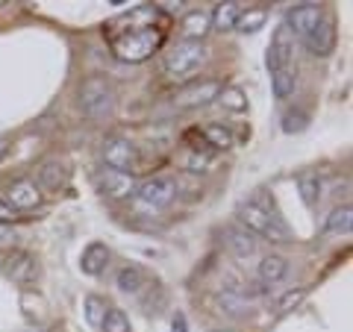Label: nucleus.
<instances>
[{
	"mask_svg": "<svg viewBox=\"0 0 353 332\" xmlns=\"http://www.w3.org/2000/svg\"><path fill=\"white\" fill-rule=\"evenodd\" d=\"M239 220H241V227H245L248 232L268 238V241H274V245H285V241L292 238L289 227H285L283 220L259 200V197H253V200L239 206Z\"/></svg>",
	"mask_w": 353,
	"mask_h": 332,
	"instance_id": "nucleus-2",
	"label": "nucleus"
},
{
	"mask_svg": "<svg viewBox=\"0 0 353 332\" xmlns=\"http://www.w3.org/2000/svg\"><path fill=\"white\" fill-rule=\"evenodd\" d=\"M3 273L15 285H32V282H36L39 268H36V259H32L27 250H12L3 259Z\"/></svg>",
	"mask_w": 353,
	"mask_h": 332,
	"instance_id": "nucleus-10",
	"label": "nucleus"
},
{
	"mask_svg": "<svg viewBox=\"0 0 353 332\" xmlns=\"http://www.w3.org/2000/svg\"><path fill=\"white\" fill-rule=\"evenodd\" d=\"M227 247L239 262H250L259 250V241L245 227H227Z\"/></svg>",
	"mask_w": 353,
	"mask_h": 332,
	"instance_id": "nucleus-12",
	"label": "nucleus"
},
{
	"mask_svg": "<svg viewBox=\"0 0 353 332\" xmlns=\"http://www.w3.org/2000/svg\"><path fill=\"white\" fill-rule=\"evenodd\" d=\"M136 176L132 174H121V171H101L97 174V191L112 200H124V197L136 194Z\"/></svg>",
	"mask_w": 353,
	"mask_h": 332,
	"instance_id": "nucleus-9",
	"label": "nucleus"
},
{
	"mask_svg": "<svg viewBox=\"0 0 353 332\" xmlns=\"http://www.w3.org/2000/svg\"><path fill=\"white\" fill-rule=\"evenodd\" d=\"M12 220H15V209L12 206H9V203H3V200H0V224H12Z\"/></svg>",
	"mask_w": 353,
	"mask_h": 332,
	"instance_id": "nucleus-32",
	"label": "nucleus"
},
{
	"mask_svg": "<svg viewBox=\"0 0 353 332\" xmlns=\"http://www.w3.org/2000/svg\"><path fill=\"white\" fill-rule=\"evenodd\" d=\"M39 180H41V185L48 188V191H57V188L65 185V168L59 162H44L39 168Z\"/></svg>",
	"mask_w": 353,
	"mask_h": 332,
	"instance_id": "nucleus-25",
	"label": "nucleus"
},
{
	"mask_svg": "<svg viewBox=\"0 0 353 332\" xmlns=\"http://www.w3.org/2000/svg\"><path fill=\"white\" fill-rule=\"evenodd\" d=\"M171 18L153 3H139L130 12H121L106 24V44L121 62L139 65L150 59L168 36Z\"/></svg>",
	"mask_w": 353,
	"mask_h": 332,
	"instance_id": "nucleus-1",
	"label": "nucleus"
},
{
	"mask_svg": "<svg viewBox=\"0 0 353 332\" xmlns=\"http://www.w3.org/2000/svg\"><path fill=\"white\" fill-rule=\"evenodd\" d=\"M265 21H268V12H265V9H245L236 21V30L239 32H256Z\"/></svg>",
	"mask_w": 353,
	"mask_h": 332,
	"instance_id": "nucleus-27",
	"label": "nucleus"
},
{
	"mask_svg": "<svg viewBox=\"0 0 353 332\" xmlns=\"http://www.w3.org/2000/svg\"><path fill=\"white\" fill-rule=\"evenodd\" d=\"M171 329H174V332H189V324H185V315H183V312H176V315H174Z\"/></svg>",
	"mask_w": 353,
	"mask_h": 332,
	"instance_id": "nucleus-34",
	"label": "nucleus"
},
{
	"mask_svg": "<svg viewBox=\"0 0 353 332\" xmlns=\"http://www.w3.org/2000/svg\"><path fill=\"white\" fill-rule=\"evenodd\" d=\"M297 191H301L306 206H315L324 197V176L318 171H303L297 176Z\"/></svg>",
	"mask_w": 353,
	"mask_h": 332,
	"instance_id": "nucleus-17",
	"label": "nucleus"
},
{
	"mask_svg": "<svg viewBox=\"0 0 353 332\" xmlns=\"http://www.w3.org/2000/svg\"><path fill=\"white\" fill-rule=\"evenodd\" d=\"M145 285H148V273L139 264H127V268L118 271V289L124 294H139Z\"/></svg>",
	"mask_w": 353,
	"mask_h": 332,
	"instance_id": "nucleus-20",
	"label": "nucleus"
},
{
	"mask_svg": "<svg viewBox=\"0 0 353 332\" xmlns=\"http://www.w3.org/2000/svg\"><path fill=\"white\" fill-rule=\"evenodd\" d=\"M218 300H221V309H224L230 318H245V315H248V297H241L236 289L221 291Z\"/></svg>",
	"mask_w": 353,
	"mask_h": 332,
	"instance_id": "nucleus-24",
	"label": "nucleus"
},
{
	"mask_svg": "<svg viewBox=\"0 0 353 332\" xmlns=\"http://www.w3.org/2000/svg\"><path fill=\"white\" fill-rule=\"evenodd\" d=\"M306 124H309V118L301 109H289V112L283 115V132H301V129H306Z\"/></svg>",
	"mask_w": 353,
	"mask_h": 332,
	"instance_id": "nucleus-31",
	"label": "nucleus"
},
{
	"mask_svg": "<svg viewBox=\"0 0 353 332\" xmlns=\"http://www.w3.org/2000/svg\"><path fill=\"white\" fill-rule=\"evenodd\" d=\"M350 227H353V209H350V203L336 206L333 212H330V218L324 220V232H350Z\"/></svg>",
	"mask_w": 353,
	"mask_h": 332,
	"instance_id": "nucleus-22",
	"label": "nucleus"
},
{
	"mask_svg": "<svg viewBox=\"0 0 353 332\" xmlns=\"http://www.w3.org/2000/svg\"><path fill=\"white\" fill-rule=\"evenodd\" d=\"M224 92L221 80H201V83H189L174 94V106L176 109H197V106H209L218 101V94Z\"/></svg>",
	"mask_w": 353,
	"mask_h": 332,
	"instance_id": "nucleus-6",
	"label": "nucleus"
},
{
	"mask_svg": "<svg viewBox=\"0 0 353 332\" xmlns=\"http://www.w3.org/2000/svg\"><path fill=\"white\" fill-rule=\"evenodd\" d=\"M271 85H274V97L277 101H285V97L294 94V85H297V71L294 65H285V68L274 71L271 74Z\"/></svg>",
	"mask_w": 353,
	"mask_h": 332,
	"instance_id": "nucleus-21",
	"label": "nucleus"
},
{
	"mask_svg": "<svg viewBox=\"0 0 353 332\" xmlns=\"http://www.w3.org/2000/svg\"><path fill=\"white\" fill-rule=\"evenodd\" d=\"M12 241H15V229H9V227L0 224V247H3V245H12Z\"/></svg>",
	"mask_w": 353,
	"mask_h": 332,
	"instance_id": "nucleus-33",
	"label": "nucleus"
},
{
	"mask_svg": "<svg viewBox=\"0 0 353 332\" xmlns=\"http://www.w3.org/2000/svg\"><path fill=\"white\" fill-rule=\"evenodd\" d=\"M6 150H9V141H6V138H0V159L6 156Z\"/></svg>",
	"mask_w": 353,
	"mask_h": 332,
	"instance_id": "nucleus-35",
	"label": "nucleus"
},
{
	"mask_svg": "<svg viewBox=\"0 0 353 332\" xmlns=\"http://www.w3.org/2000/svg\"><path fill=\"white\" fill-rule=\"evenodd\" d=\"M218 103L227 109V112H248V97L241 88H224L218 94Z\"/></svg>",
	"mask_w": 353,
	"mask_h": 332,
	"instance_id": "nucleus-26",
	"label": "nucleus"
},
{
	"mask_svg": "<svg viewBox=\"0 0 353 332\" xmlns=\"http://www.w3.org/2000/svg\"><path fill=\"white\" fill-rule=\"evenodd\" d=\"M212 30V21L201 9H192L189 15L183 18V41H203V36Z\"/></svg>",
	"mask_w": 353,
	"mask_h": 332,
	"instance_id": "nucleus-19",
	"label": "nucleus"
},
{
	"mask_svg": "<svg viewBox=\"0 0 353 332\" xmlns=\"http://www.w3.org/2000/svg\"><path fill=\"white\" fill-rule=\"evenodd\" d=\"M212 332H230V329H212Z\"/></svg>",
	"mask_w": 353,
	"mask_h": 332,
	"instance_id": "nucleus-36",
	"label": "nucleus"
},
{
	"mask_svg": "<svg viewBox=\"0 0 353 332\" xmlns=\"http://www.w3.org/2000/svg\"><path fill=\"white\" fill-rule=\"evenodd\" d=\"M101 329H103V332H132L130 318L124 315V309H106Z\"/></svg>",
	"mask_w": 353,
	"mask_h": 332,
	"instance_id": "nucleus-28",
	"label": "nucleus"
},
{
	"mask_svg": "<svg viewBox=\"0 0 353 332\" xmlns=\"http://www.w3.org/2000/svg\"><path fill=\"white\" fill-rule=\"evenodd\" d=\"M324 21V9L318 3H297L294 9H289V21H285V27H289L292 36H309L318 24Z\"/></svg>",
	"mask_w": 353,
	"mask_h": 332,
	"instance_id": "nucleus-8",
	"label": "nucleus"
},
{
	"mask_svg": "<svg viewBox=\"0 0 353 332\" xmlns=\"http://www.w3.org/2000/svg\"><path fill=\"white\" fill-rule=\"evenodd\" d=\"M103 159L109 165V171H121V174H132V168L139 165V147L127 138H109L103 145Z\"/></svg>",
	"mask_w": 353,
	"mask_h": 332,
	"instance_id": "nucleus-7",
	"label": "nucleus"
},
{
	"mask_svg": "<svg viewBox=\"0 0 353 332\" xmlns=\"http://www.w3.org/2000/svg\"><path fill=\"white\" fill-rule=\"evenodd\" d=\"M174 197H176V183L168 180V176H153V180L136 188V206L145 209V212H159Z\"/></svg>",
	"mask_w": 353,
	"mask_h": 332,
	"instance_id": "nucleus-5",
	"label": "nucleus"
},
{
	"mask_svg": "<svg viewBox=\"0 0 353 332\" xmlns=\"http://www.w3.org/2000/svg\"><path fill=\"white\" fill-rule=\"evenodd\" d=\"M201 136H203V141H206V147H215V150L233 147V136H230V129L221 127V124H206V127L201 129Z\"/></svg>",
	"mask_w": 353,
	"mask_h": 332,
	"instance_id": "nucleus-23",
	"label": "nucleus"
},
{
	"mask_svg": "<svg viewBox=\"0 0 353 332\" xmlns=\"http://www.w3.org/2000/svg\"><path fill=\"white\" fill-rule=\"evenodd\" d=\"M103 315H106V303L101 300V297L88 294L85 297V320H88V324H94V326H101L103 324Z\"/></svg>",
	"mask_w": 353,
	"mask_h": 332,
	"instance_id": "nucleus-29",
	"label": "nucleus"
},
{
	"mask_svg": "<svg viewBox=\"0 0 353 332\" xmlns=\"http://www.w3.org/2000/svg\"><path fill=\"white\" fill-rule=\"evenodd\" d=\"M115 103V92L109 85L106 76H88V80L80 85V109L88 118H103L112 112Z\"/></svg>",
	"mask_w": 353,
	"mask_h": 332,
	"instance_id": "nucleus-4",
	"label": "nucleus"
},
{
	"mask_svg": "<svg viewBox=\"0 0 353 332\" xmlns=\"http://www.w3.org/2000/svg\"><path fill=\"white\" fill-rule=\"evenodd\" d=\"M256 273H259V280L265 285H274V282H280L283 276L289 273V262H285L283 256H277V253H271V256H262L259 259Z\"/></svg>",
	"mask_w": 353,
	"mask_h": 332,
	"instance_id": "nucleus-18",
	"label": "nucleus"
},
{
	"mask_svg": "<svg viewBox=\"0 0 353 332\" xmlns=\"http://www.w3.org/2000/svg\"><path fill=\"white\" fill-rule=\"evenodd\" d=\"M245 12V3H239V0H227V3H218L215 12L209 15V21H212V27L227 32V30H236V21L239 15Z\"/></svg>",
	"mask_w": 353,
	"mask_h": 332,
	"instance_id": "nucleus-16",
	"label": "nucleus"
},
{
	"mask_svg": "<svg viewBox=\"0 0 353 332\" xmlns=\"http://www.w3.org/2000/svg\"><path fill=\"white\" fill-rule=\"evenodd\" d=\"M303 41H306V48L312 50V56H330L336 48V24L330 18H324Z\"/></svg>",
	"mask_w": 353,
	"mask_h": 332,
	"instance_id": "nucleus-13",
	"label": "nucleus"
},
{
	"mask_svg": "<svg viewBox=\"0 0 353 332\" xmlns=\"http://www.w3.org/2000/svg\"><path fill=\"white\" fill-rule=\"evenodd\" d=\"M9 206L12 209H32L41 203V188L32 183V180H15L12 185H9Z\"/></svg>",
	"mask_w": 353,
	"mask_h": 332,
	"instance_id": "nucleus-14",
	"label": "nucleus"
},
{
	"mask_svg": "<svg viewBox=\"0 0 353 332\" xmlns=\"http://www.w3.org/2000/svg\"><path fill=\"white\" fill-rule=\"evenodd\" d=\"M306 297V289H294V291H285L280 300H277V306H274V312L277 315H289L294 306H301V300Z\"/></svg>",
	"mask_w": 353,
	"mask_h": 332,
	"instance_id": "nucleus-30",
	"label": "nucleus"
},
{
	"mask_svg": "<svg viewBox=\"0 0 353 332\" xmlns=\"http://www.w3.org/2000/svg\"><path fill=\"white\" fill-rule=\"evenodd\" d=\"M106 264H109V247L101 245V241H92V245L83 250V259H80L83 273L97 276V273H103Z\"/></svg>",
	"mask_w": 353,
	"mask_h": 332,
	"instance_id": "nucleus-15",
	"label": "nucleus"
},
{
	"mask_svg": "<svg viewBox=\"0 0 353 332\" xmlns=\"http://www.w3.org/2000/svg\"><path fill=\"white\" fill-rule=\"evenodd\" d=\"M292 53H294V36L289 32V27L280 24L277 30H274L271 44H268V68H271V74L285 68V65H292Z\"/></svg>",
	"mask_w": 353,
	"mask_h": 332,
	"instance_id": "nucleus-11",
	"label": "nucleus"
},
{
	"mask_svg": "<svg viewBox=\"0 0 353 332\" xmlns=\"http://www.w3.org/2000/svg\"><path fill=\"white\" fill-rule=\"evenodd\" d=\"M203 62H206L203 41H180L168 56H165L162 68H165V76H171V80H189Z\"/></svg>",
	"mask_w": 353,
	"mask_h": 332,
	"instance_id": "nucleus-3",
	"label": "nucleus"
}]
</instances>
